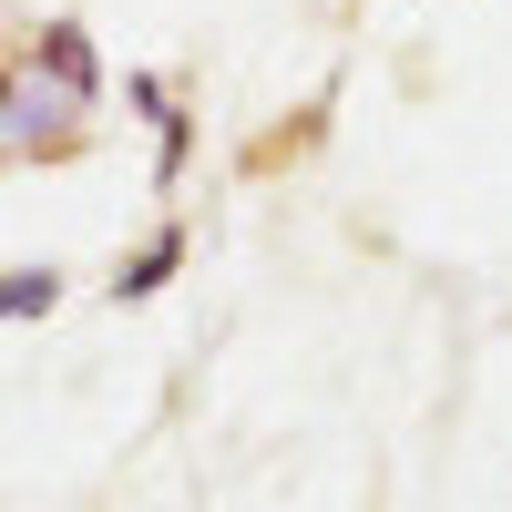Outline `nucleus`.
Masks as SVG:
<instances>
[{
    "label": "nucleus",
    "instance_id": "obj_1",
    "mask_svg": "<svg viewBox=\"0 0 512 512\" xmlns=\"http://www.w3.org/2000/svg\"><path fill=\"white\" fill-rule=\"evenodd\" d=\"M82 144V103L62 93L52 72H0V164H41V154H72Z\"/></svg>",
    "mask_w": 512,
    "mask_h": 512
},
{
    "label": "nucleus",
    "instance_id": "obj_2",
    "mask_svg": "<svg viewBox=\"0 0 512 512\" xmlns=\"http://www.w3.org/2000/svg\"><path fill=\"white\" fill-rule=\"evenodd\" d=\"M31 72H52L62 93L93 113L103 103V62H93V41H82V21H41V41H31Z\"/></svg>",
    "mask_w": 512,
    "mask_h": 512
},
{
    "label": "nucleus",
    "instance_id": "obj_3",
    "mask_svg": "<svg viewBox=\"0 0 512 512\" xmlns=\"http://www.w3.org/2000/svg\"><path fill=\"white\" fill-rule=\"evenodd\" d=\"M123 93H134V113L154 123V185H175V175H185V154H195V123L175 113V93H164L154 72H134V82H123Z\"/></svg>",
    "mask_w": 512,
    "mask_h": 512
},
{
    "label": "nucleus",
    "instance_id": "obj_4",
    "mask_svg": "<svg viewBox=\"0 0 512 512\" xmlns=\"http://www.w3.org/2000/svg\"><path fill=\"white\" fill-rule=\"evenodd\" d=\"M175 267H185V226H154V236L123 256V267H113V308H134V297L175 287Z\"/></svg>",
    "mask_w": 512,
    "mask_h": 512
},
{
    "label": "nucleus",
    "instance_id": "obj_5",
    "mask_svg": "<svg viewBox=\"0 0 512 512\" xmlns=\"http://www.w3.org/2000/svg\"><path fill=\"white\" fill-rule=\"evenodd\" d=\"M62 308V277L52 267H0V328H31Z\"/></svg>",
    "mask_w": 512,
    "mask_h": 512
}]
</instances>
